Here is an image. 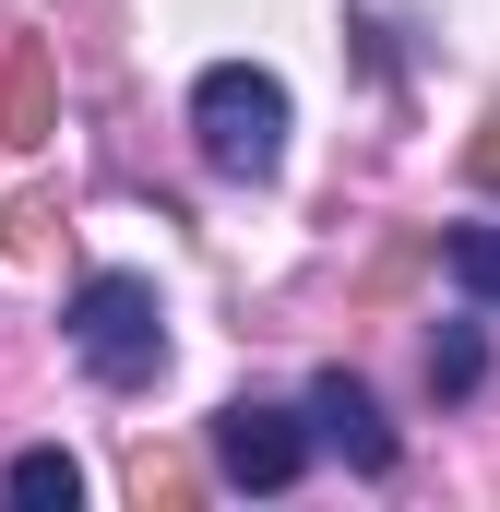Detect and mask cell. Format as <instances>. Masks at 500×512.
<instances>
[{"label": "cell", "instance_id": "6da1fadb", "mask_svg": "<svg viewBox=\"0 0 500 512\" xmlns=\"http://www.w3.org/2000/svg\"><path fill=\"white\" fill-rule=\"evenodd\" d=\"M72 358L108 393H143L167 370V298H155V274H84L72 286Z\"/></svg>", "mask_w": 500, "mask_h": 512}, {"label": "cell", "instance_id": "7a4b0ae2", "mask_svg": "<svg viewBox=\"0 0 500 512\" xmlns=\"http://www.w3.org/2000/svg\"><path fill=\"white\" fill-rule=\"evenodd\" d=\"M191 143H203L215 179H274L286 167V84L250 72V60H215L191 84Z\"/></svg>", "mask_w": 500, "mask_h": 512}, {"label": "cell", "instance_id": "3957f363", "mask_svg": "<svg viewBox=\"0 0 500 512\" xmlns=\"http://www.w3.org/2000/svg\"><path fill=\"white\" fill-rule=\"evenodd\" d=\"M215 477H227V489H262V501H274V489H298V477H310V417H286V405H227V417H215Z\"/></svg>", "mask_w": 500, "mask_h": 512}, {"label": "cell", "instance_id": "277c9868", "mask_svg": "<svg viewBox=\"0 0 500 512\" xmlns=\"http://www.w3.org/2000/svg\"><path fill=\"white\" fill-rule=\"evenodd\" d=\"M298 417H310V441H334V453H346L358 477H393V429H381V405H370L358 382H346V370H322Z\"/></svg>", "mask_w": 500, "mask_h": 512}, {"label": "cell", "instance_id": "5b68a950", "mask_svg": "<svg viewBox=\"0 0 500 512\" xmlns=\"http://www.w3.org/2000/svg\"><path fill=\"white\" fill-rule=\"evenodd\" d=\"M60 131V72L36 36H0V143H48Z\"/></svg>", "mask_w": 500, "mask_h": 512}, {"label": "cell", "instance_id": "8992f818", "mask_svg": "<svg viewBox=\"0 0 500 512\" xmlns=\"http://www.w3.org/2000/svg\"><path fill=\"white\" fill-rule=\"evenodd\" d=\"M441 262H453V286H465V298H489V310H500V227H453Z\"/></svg>", "mask_w": 500, "mask_h": 512}, {"label": "cell", "instance_id": "52a82bcc", "mask_svg": "<svg viewBox=\"0 0 500 512\" xmlns=\"http://www.w3.org/2000/svg\"><path fill=\"white\" fill-rule=\"evenodd\" d=\"M12 501H36V512L60 501V512H72V501H84V465H72V453H12Z\"/></svg>", "mask_w": 500, "mask_h": 512}, {"label": "cell", "instance_id": "ba28073f", "mask_svg": "<svg viewBox=\"0 0 500 512\" xmlns=\"http://www.w3.org/2000/svg\"><path fill=\"white\" fill-rule=\"evenodd\" d=\"M477 382H489V346H477L465 322H453V334H429V393H477Z\"/></svg>", "mask_w": 500, "mask_h": 512}, {"label": "cell", "instance_id": "9c48e42d", "mask_svg": "<svg viewBox=\"0 0 500 512\" xmlns=\"http://www.w3.org/2000/svg\"><path fill=\"white\" fill-rule=\"evenodd\" d=\"M0 239H12V262H48V239H60V203H48V191H24V203L0 215Z\"/></svg>", "mask_w": 500, "mask_h": 512}, {"label": "cell", "instance_id": "30bf717a", "mask_svg": "<svg viewBox=\"0 0 500 512\" xmlns=\"http://www.w3.org/2000/svg\"><path fill=\"white\" fill-rule=\"evenodd\" d=\"M465 179H489V191H500V108L477 120V143H465Z\"/></svg>", "mask_w": 500, "mask_h": 512}]
</instances>
